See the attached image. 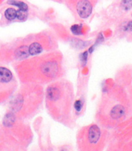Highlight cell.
Listing matches in <instances>:
<instances>
[{"mask_svg":"<svg viewBox=\"0 0 132 151\" xmlns=\"http://www.w3.org/2000/svg\"><path fill=\"white\" fill-rule=\"evenodd\" d=\"M12 78V73L9 70L5 68L0 67V82L3 83L9 82Z\"/></svg>","mask_w":132,"mask_h":151,"instance_id":"cell-3","label":"cell"},{"mask_svg":"<svg viewBox=\"0 0 132 151\" xmlns=\"http://www.w3.org/2000/svg\"><path fill=\"white\" fill-rule=\"evenodd\" d=\"M58 70V66L54 63H48L43 67V71L47 76H53Z\"/></svg>","mask_w":132,"mask_h":151,"instance_id":"cell-4","label":"cell"},{"mask_svg":"<svg viewBox=\"0 0 132 151\" xmlns=\"http://www.w3.org/2000/svg\"><path fill=\"white\" fill-rule=\"evenodd\" d=\"M43 50V48L40 44L38 42H33L31 44L28 48V52H29L30 55H35L40 53Z\"/></svg>","mask_w":132,"mask_h":151,"instance_id":"cell-8","label":"cell"},{"mask_svg":"<svg viewBox=\"0 0 132 151\" xmlns=\"http://www.w3.org/2000/svg\"><path fill=\"white\" fill-rule=\"evenodd\" d=\"M71 31L74 35H81L82 31V25L74 24L71 27Z\"/></svg>","mask_w":132,"mask_h":151,"instance_id":"cell-13","label":"cell"},{"mask_svg":"<svg viewBox=\"0 0 132 151\" xmlns=\"http://www.w3.org/2000/svg\"><path fill=\"white\" fill-rule=\"evenodd\" d=\"M60 96V92L59 89L57 88L50 87L47 90V96L50 100H57Z\"/></svg>","mask_w":132,"mask_h":151,"instance_id":"cell-7","label":"cell"},{"mask_svg":"<svg viewBox=\"0 0 132 151\" xmlns=\"http://www.w3.org/2000/svg\"><path fill=\"white\" fill-rule=\"evenodd\" d=\"M122 6L124 10H129L132 7V1H123Z\"/></svg>","mask_w":132,"mask_h":151,"instance_id":"cell-14","label":"cell"},{"mask_svg":"<svg viewBox=\"0 0 132 151\" xmlns=\"http://www.w3.org/2000/svg\"><path fill=\"white\" fill-rule=\"evenodd\" d=\"M15 122V116L12 113L6 114L3 119V125L5 127L12 126Z\"/></svg>","mask_w":132,"mask_h":151,"instance_id":"cell-9","label":"cell"},{"mask_svg":"<svg viewBox=\"0 0 132 151\" xmlns=\"http://www.w3.org/2000/svg\"><path fill=\"white\" fill-rule=\"evenodd\" d=\"M124 113H125V109L124 107L121 105H117L112 109L110 114L113 119H118L123 116Z\"/></svg>","mask_w":132,"mask_h":151,"instance_id":"cell-5","label":"cell"},{"mask_svg":"<svg viewBox=\"0 0 132 151\" xmlns=\"http://www.w3.org/2000/svg\"><path fill=\"white\" fill-rule=\"evenodd\" d=\"M87 58H88V52H84L80 55V59L81 61V63L83 64V66H85V64H86V63H87Z\"/></svg>","mask_w":132,"mask_h":151,"instance_id":"cell-15","label":"cell"},{"mask_svg":"<svg viewBox=\"0 0 132 151\" xmlns=\"http://www.w3.org/2000/svg\"><path fill=\"white\" fill-rule=\"evenodd\" d=\"M16 56L17 59H25L30 55L29 52H28V48L27 46H22L17 48L15 52Z\"/></svg>","mask_w":132,"mask_h":151,"instance_id":"cell-6","label":"cell"},{"mask_svg":"<svg viewBox=\"0 0 132 151\" xmlns=\"http://www.w3.org/2000/svg\"><path fill=\"white\" fill-rule=\"evenodd\" d=\"M127 28L130 31H132V21H130L127 25Z\"/></svg>","mask_w":132,"mask_h":151,"instance_id":"cell-17","label":"cell"},{"mask_svg":"<svg viewBox=\"0 0 132 151\" xmlns=\"http://www.w3.org/2000/svg\"><path fill=\"white\" fill-rule=\"evenodd\" d=\"M101 136V131L97 125H93L89 129L88 131V139L92 143H96Z\"/></svg>","mask_w":132,"mask_h":151,"instance_id":"cell-2","label":"cell"},{"mask_svg":"<svg viewBox=\"0 0 132 151\" xmlns=\"http://www.w3.org/2000/svg\"><path fill=\"white\" fill-rule=\"evenodd\" d=\"M7 3H9L10 5H12L14 6H16L18 7L19 10H25V11H27L28 10V5L22 1H8Z\"/></svg>","mask_w":132,"mask_h":151,"instance_id":"cell-11","label":"cell"},{"mask_svg":"<svg viewBox=\"0 0 132 151\" xmlns=\"http://www.w3.org/2000/svg\"><path fill=\"white\" fill-rule=\"evenodd\" d=\"M77 11L81 18H87L92 12V6L90 2L87 0L79 1L77 3Z\"/></svg>","mask_w":132,"mask_h":151,"instance_id":"cell-1","label":"cell"},{"mask_svg":"<svg viewBox=\"0 0 132 151\" xmlns=\"http://www.w3.org/2000/svg\"><path fill=\"white\" fill-rule=\"evenodd\" d=\"M5 16L9 21L14 20L16 18V10L12 8L7 9L5 12Z\"/></svg>","mask_w":132,"mask_h":151,"instance_id":"cell-10","label":"cell"},{"mask_svg":"<svg viewBox=\"0 0 132 151\" xmlns=\"http://www.w3.org/2000/svg\"><path fill=\"white\" fill-rule=\"evenodd\" d=\"M28 13L27 11H25V10H18L16 11V18L20 21L25 20L27 18Z\"/></svg>","mask_w":132,"mask_h":151,"instance_id":"cell-12","label":"cell"},{"mask_svg":"<svg viewBox=\"0 0 132 151\" xmlns=\"http://www.w3.org/2000/svg\"><path fill=\"white\" fill-rule=\"evenodd\" d=\"M74 107H75V109H76V110L77 111V112H79L82 109V103L80 100H77V101L75 102Z\"/></svg>","mask_w":132,"mask_h":151,"instance_id":"cell-16","label":"cell"}]
</instances>
